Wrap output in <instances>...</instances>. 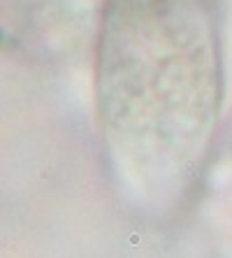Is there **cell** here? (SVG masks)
<instances>
[{"mask_svg":"<svg viewBox=\"0 0 232 258\" xmlns=\"http://www.w3.org/2000/svg\"><path fill=\"white\" fill-rule=\"evenodd\" d=\"M221 0H107L95 86L114 174L142 209H181L223 102Z\"/></svg>","mask_w":232,"mask_h":258,"instance_id":"cell-1","label":"cell"}]
</instances>
